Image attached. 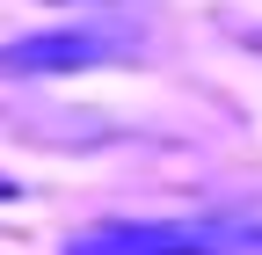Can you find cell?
<instances>
[{"label":"cell","instance_id":"6da1fadb","mask_svg":"<svg viewBox=\"0 0 262 255\" xmlns=\"http://www.w3.org/2000/svg\"><path fill=\"white\" fill-rule=\"evenodd\" d=\"M66 255H262V226L219 219H102L66 241Z\"/></svg>","mask_w":262,"mask_h":255},{"label":"cell","instance_id":"7a4b0ae2","mask_svg":"<svg viewBox=\"0 0 262 255\" xmlns=\"http://www.w3.org/2000/svg\"><path fill=\"white\" fill-rule=\"evenodd\" d=\"M131 44L117 37V29H44V37H15V44H0V73H22V80H37V73H88V66H117Z\"/></svg>","mask_w":262,"mask_h":255},{"label":"cell","instance_id":"3957f363","mask_svg":"<svg viewBox=\"0 0 262 255\" xmlns=\"http://www.w3.org/2000/svg\"><path fill=\"white\" fill-rule=\"evenodd\" d=\"M58 8H131V0H58Z\"/></svg>","mask_w":262,"mask_h":255},{"label":"cell","instance_id":"277c9868","mask_svg":"<svg viewBox=\"0 0 262 255\" xmlns=\"http://www.w3.org/2000/svg\"><path fill=\"white\" fill-rule=\"evenodd\" d=\"M8 197H15V175H0V204H8Z\"/></svg>","mask_w":262,"mask_h":255}]
</instances>
